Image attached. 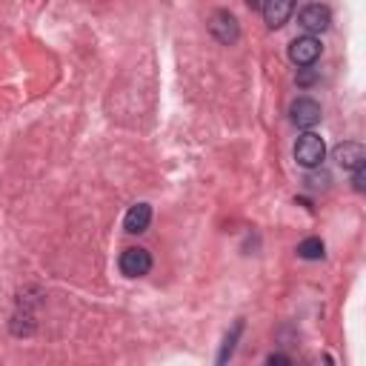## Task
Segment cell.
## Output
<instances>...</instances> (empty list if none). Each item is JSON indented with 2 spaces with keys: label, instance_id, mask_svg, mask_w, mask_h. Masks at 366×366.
Here are the masks:
<instances>
[{
  "label": "cell",
  "instance_id": "obj_1",
  "mask_svg": "<svg viewBox=\"0 0 366 366\" xmlns=\"http://www.w3.org/2000/svg\"><path fill=\"white\" fill-rule=\"evenodd\" d=\"M326 158V143L321 135H315V132H303L295 143V160L303 166V169H315V166H321Z\"/></svg>",
  "mask_w": 366,
  "mask_h": 366
},
{
  "label": "cell",
  "instance_id": "obj_2",
  "mask_svg": "<svg viewBox=\"0 0 366 366\" xmlns=\"http://www.w3.org/2000/svg\"><path fill=\"white\" fill-rule=\"evenodd\" d=\"M321 115H324L321 103L312 101V97H298V101H292V106H289V117L298 129H312L321 120Z\"/></svg>",
  "mask_w": 366,
  "mask_h": 366
},
{
  "label": "cell",
  "instance_id": "obj_3",
  "mask_svg": "<svg viewBox=\"0 0 366 366\" xmlns=\"http://www.w3.org/2000/svg\"><path fill=\"white\" fill-rule=\"evenodd\" d=\"M117 263H120V272H124L126 278H143L152 269V255L146 249H140V247H132V249H126L124 255H120Z\"/></svg>",
  "mask_w": 366,
  "mask_h": 366
},
{
  "label": "cell",
  "instance_id": "obj_4",
  "mask_svg": "<svg viewBox=\"0 0 366 366\" xmlns=\"http://www.w3.org/2000/svg\"><path fill=\"white\" fill-rule=\"evenodd\" d=\"M289 58L295 66H312L315 60L321 58V40L312 38V35H303V38H295L289 43Z\"/></svg>",
  "mask_w": 366,
  "mask_h": 366
},
{
  "label": "cell",
  "instance_id": "obj_5",
  "mask_svg": "<svg viewBox=\"0 0 366 366\" xmlns=\"http://www.w3.org/2000/svg\"><path fill=\"white\" fill-rule=\"evenodd\" d=\"M209 32H212L217 40H221V43H226V46H232V43L238 40V35H240L235 15H232V12H224V9L212 15V20H209Z\"/></svg>",
  "mask_w": 366,
  "mask_h": 366
},
{
  "label": "cell",
  "instance_id": "obj_6",
  "mask_svg": "<svg viewBox=\"0 0 366 366\" xmlns=\"http://www.w3.org/2000/svg\"><path fill=\"white\" fill-rule=\"evenodd\" d=\"M298 20H301V26L306 32H326L329 23H332V12L326 6H321V3H309V6L301 9Z\"/></svg>",
  "mask_w": 366,
  "mask_h": 366
},
{
  "label": "cell",
  "instance_id": "obj_7",
  "mask_svg": "<svg viewBox=\"0 0 366 366\" xmlns=\"http://www.w3.org/2000/svg\"><path fill=\"white\" fill-rule=\"evenodd\" d=\"M295 12V0H263V17L272 29H281Z\"/></svg>",
  "mask_w": 366,
  "mask_h": 366
},
{
  "label": "cell",
  "instance_id": "obj_8",
  "mask_svg": "<svg viewBox=\"0 0 366 366\" xmlns=\"http://www.w3.org/2000/svg\"><path fill=\"white\" fill-rule=\"evenodd\" d=\"M335 160L352 172V169H358V166H366V149L355 140H347V143L335 146Z\"/></svg>",
  "mask_w": 366,
  "mask_h": 366
},
{
  "label": "cell",
  "instance_id": "obj_9",
  "mask_svg": "<svg viewBox=\"0 0 366 366\" xmlns=\"http://www.w3.org/2000/svg\"><path fill=\"white\" fill-rule=\"evenodd\" d=\"M149 224H152V206H149V203H135V206L126 212V217H124V229H126L129 235L146 232V229H149Z\"/></svg>",
  "mask_w": 366,
  "mask_h": 366
},
{
  "label": "cell",
  "instance_id": "obj_10",
  "mask_svg": "<svg viewBox=\"0 0 366 366\" xmlns=\"http://www.w3.org/2000/svg\"><path fill=\"white\" fill-rule=\"evenodd\" d=\"M298 255H301L303 260H321V258L326 255V247H324L321 238H306V240H301Z\"/></svg>",
  "mask_w": 366,
  "mask_h": 366
},
{
  "label": "cell",
  "instance_id": "obj_11",
  "mask_svg": "<svg viewBox=\"0 0 366 366\" xmlns=\"http://www.w3.org/2000/svg\"><path fill=\"white\" fill-rule=\"evenodd\" d=\"M240 329H243V324H235V332H232V338H226V347H224V352H221V358H217V360H226L229 355H232V349H235V338L240 335Z\"/></svg>",
  "mask_w": 366,
  "mask_h": 366
},
{
  "label": "cell",
  "instance_id": "obj_12",
  "mask_svg": "<svg viewBox=\"0 0 366 366\" xmlns=\"http://www.w3.org/2000/svg\"><path fill=\"white\" fill-rule=\"evenodd\" d=\"M352 186H355L358 192H363V189H366V166L352 169Z\"/></svg>",
  "mask_w": 366,
  "mask_h": 366
},
{
  "label": "cell",
  "instance_id": "obj_13",
  "mask_svg": "<svg viewBox=\"0 0 366 366\" xmlns=\"http://www.w3.org/2000/svg\"><path fill=\"white\" fill-rule=\"evenodd\" d=\"M312 81H315L312 72H301V75H298V83H301V86H309Z\"/></svg>",
  "mask_w": 366,
  "mask_h": 366
},
{
  "label": "cell",
  "instance_id": "obj_14",
  "mask_svg": "<svg viewBox=\"0 0 366 366\" xmlns=\"http://www.w3.org/2000/svg\"><path fill=\"white\" fill-rule=\"evenodd\" d=\"M266 360H269V363H292V360H289L286 355H269Z\"/></svg>",
  "mask_w": 366,
  "mask_h": 366
}]
</instances>
